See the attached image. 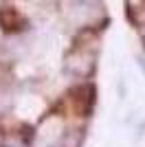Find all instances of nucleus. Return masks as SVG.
Returning a JSON list of instances; mask_svg holds the SVG:
<instances>
[{
  "label": "nucleus",
  "mask_w": 145,
  "mask_h": 147,
  "mask_svg": "<svg viewBox=\"0 0 145 147\" xmlns=\"http://www.w3.org/2000/svg\"><path fill=\"white\" fill-rule=\"evenodd\" d=\"M0 29L5 33H18L24 29V18L16 7H2L0 9Z\"/></svg>",
  "instance_id": "f257e3e1"
}]
</instances>
